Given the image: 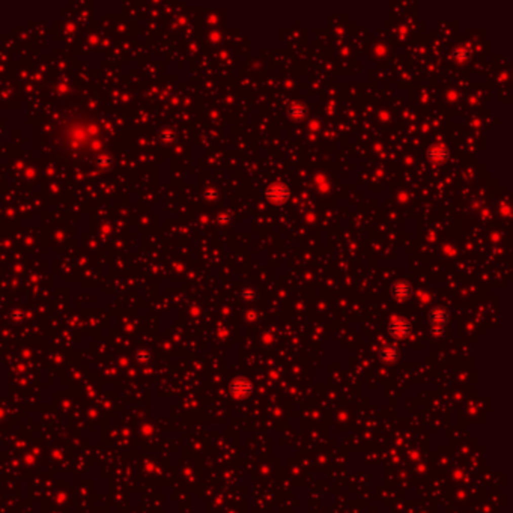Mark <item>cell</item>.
I'll return each instance as SVG.
<instances>
[{
	"label": "cell",
	"instance_id": "cell-8",
	"mask_svg": "<svg viewBox=\"0 0 513 513\" xmlns=\"http://www.w3.org/2000/svg\"><path fill=\"white\" fill-rule=\"evenodd\" d=\"M288 113H289V116H291L292 119L300 121V119H303V117L306 116V107H304L303 104L298 103L291 104L289 108H288Z\"/></svg>",
	"mask_w": 513,
	"mask_h": 513
},
{
	"label": "cell",
	"instance_id": "cell-10",
	"mask_svg": "<svg viewBox=\"0 0 513 513\" xmlns=\"http://www.w3.org/2000/svg\"><path fill=\"white\" fill-rule=\"evenodd\" d=\"M241 297H243L246 301H253V300H256L257 292L255 289H252V288H246V289H243Z\"/></svg>",
	"mask_w": 513,
	"mask_h": 513
},
{
	"label": "cell",
	"instance_id": "cell-3",
	"mask_svg": "<svg viewBox=\"0 0 513 513\" xmlns=\"http://www.w3.org/2000/svg\"><path fill=\"white\" fill-rule=\"evenodd\" d=\"M411 322L405 318H393L388 324V334L394 339H405L411 333Z\"/></svg>",
	"mask_w": 513,
	"mask_h": 513
},
{
	"label": "cell",
	"instance_id": "cell-2",
	"mask_svg": "<svg viewBox=\"0 0 513 513\" xmlns=\"http://www.w3.org/2000/svg\"><path fill=\"white\" fill-rule=\"evenodd\" d=\"M449 319H450V313H449V310L446 307L438 306V307L432 308V310L429 311V321H430V324H432V330H430L432 334L437 336V337L443 336L444 327H446V324L449 322Z\"/></svg>",
	"mask_w": 513,
	"mask_h": 513
},
{
	"label": "cell",
	"instance_id": "cell-7",
	"mask_svg": "<svg viewBox=\"0 0 513 513\" xmlns=\"http://www.w3.org/2000/svg\"><path fill=\"white\" fill-rule=\"evenodd\" d=\"M379 360L385 364H393L399 360V349L393 345H385L379 351Z\"/></svg>",
	"mask_w": 513,
	"mask_h": 513
},
{
	"label": "cell",
	"instance_id": "cell-12",
	"mask_svg": "<svg viewBox=\"0 0 513 513\" xmlns=\"http://www.w3.org/2000/svg\"><path fill=\"white\" fill-rule=\"evenodd\" d=\"M256 311H253V310H250V311H246V319L247 321H255L256 319Z\"/></svg>",
	"mask_w": 513,
	"mask_h": 513
},
{
	"label": "cell",
	"instance_id": "cell-4",
	"mask_svg": "<svg viewBox=\"0 0 513 513\" xmlns=\"http://www.w3.org/2000/svg\"><path fill=\"white\" fill-rule=\"evenodd\" d=\"M252 391H253V384L247 378L238 376V378L232 379V382H230V393H232L233 398L244 399V398L250 396Z\"/></svg>",
	"mask_w": 513,
	"mask_h": 513
},
{
	"label": "cell",
	"instance_id": "cell-9",
	"mask_svg": "<svg viewBox=\"0 0 513 513\" xmlns=\"http://www.w3.org/2000/svg\"><path fill=\"white\" fill-rule=\"evenodd\" d=\"M469 56H471V50L468 49V47H456L455 50H453V57L456 59V60H459V62H465V60H468L469 59Z\"/></svg>",
	"mask_w": 513,
	"mask_h": 513
},
{
	"label": "cell",
	"instance_id": "cell-1",
	"mask_svg": "<svg viewBox=\"0 0 513 513\" xmlns=\"http://www.w3.org/2000/svg\"><path fill=\"white\" fill-rule=\"evenodd\" d=\"M265 198L274 205H283L291 198V188L283 182H272L265 188Z\"/></svg>",
	"mask_w": 513,
	"mask_h": 513
},
{
	"label": "cell",
	"instance_id": "cell-6",
	"mask_svg": "<svg viewBox=\"0 0 513 513\" xmlns=\"http://www.w3.org/2000/svg\"><path fill=\"white\" fill-rule=\"evenodd\" d=\"M449 155H450L449 148H447L446 145H443V143H435V145H432V146L427 149V156H429V160H430L432 163H435V164L444 163V161L449 158Z\"/></svg>",
	"mask_w": 513,
	"mask_h": 513
},
{
	"label": "cell",
	"instance_id": "cell-5",
	"mask_svg": "<svg viewBox=\"0 0 513 513\" xmlns=\"http://www.w3.org/2000/svg\"><path fill=\"white\" fill-rule=\"evenodd\" d=\"M390 294L391 297L399 301V303H404L407 300H410L411 295H412V288L411 285L407 282V280H398L396 283H393L391 289H390Z\"/></svg>",
	"mask_w": 513,
	"mask_h": 513
},
{
	"label": "cell",
	"instance_id": "cell-11",
	"mask_svg": "<svg viewBox=\"0 0 513 513\" xmlns=\"http://www.w3.org/2000/svg\"><path fill=\"white\" fill-rule=\"evenodd\" d=\"M160 137H161V140H164V142H173L175 140V133L173 131H169V130H166V131H163L161 134H160Z\"/></svg>",
	"mask_w": 513,
	"mask_h": 513
}]
</instances>
